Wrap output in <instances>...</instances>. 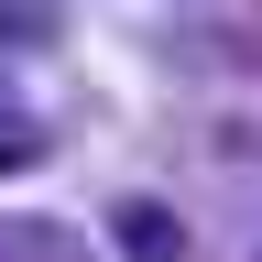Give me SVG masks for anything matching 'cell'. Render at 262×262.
Masks as SVG:
<instances>
[{"instance_id":"3957f363","label":"cell","mask_w":262,"mask_h":262,"mask_svg":"<svg viewBox=\"0 0 262 262\" xmlns=\"http://www.w3.org/2000/svg\"><path fill=\"white\" fill-rule=\"evenodd\" d=\"M33 153H44V131L22 120V98H0V175H11V164H33Z\"/></svg>"},{"instance_id":"6da1fadb","label":"cell","mask_w":262,"mask_h":262,"mask_svg":"<svg viewBox=\"0 0 262 262\" xmlns=\"http://www.w3.org/2000/svg\"><path fill=\"white\" fill-rule=\"evenodd\" d=\"M110 241H120V262H175L186 229H175L164 196H120V208H110Z\"/></svg>"},{"instance_id":"7a4b0ae2","label":"cell","mask_w":262,"mask_h":262,"mask_svg":"<svg viewBox=\"0 0 262 262\" xmlns=\"http://www.w3.org/2000/svg\"><path fill=\"white\" fill-rule=\"evenodd\" d=\"M0 262H77L66 229H0Z\"/></svg>"}]
</instances>
